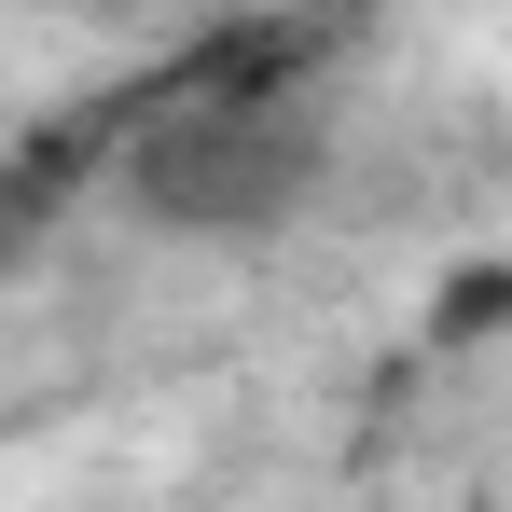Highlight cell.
Instances as JSON below:
<instances>
[{"instance_id":"obj_1","label":"cell","mask_w":512,"mask_h":512,"mask_svg":"<svg viewBox=\"0 0 512 512\" xmlns=\"http://www.w3.org/2000/svg\"><path fill=\"white\" fill-rule=\"evenodd\" d=\"M499 319H512V277H499V263H471L457 305H443V333H499Z\"/></svg>"}]
</instances>
